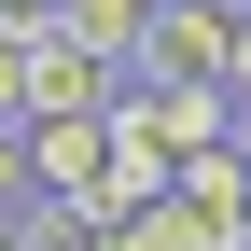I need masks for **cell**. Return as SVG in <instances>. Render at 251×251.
Masks as SVG:
<instances>
[{
  "label": "cell",
  "instance_id": "1",
  "mask_svg": "<svg viewBox=\"0 0 251 251\" xmlns=\"http://www.w3.org/2000/svg\"><path fill=\"white\" fill-rule=\"evenodd\" d=\"M140 70L153 84H237V0H153Z\"/></svg>",
  "mask_w": 251,
  "mask_h": 251
},
{
  "label": "cell",
  "instance_id": "2",
  "mask_svg": "<svg viewBox=\"0 0 251 251\" xmlns=\"http://www.w3.org/2000/svg\"><path fill=\"white\" fill-rule=\"evenodd\" d=\"M126 84H140V70L98 56L84 28H28V126H42V112H112Z\"/></svg>",
  "mask_w": 251,
  "mask_h": 251
},
{
  "label": "cell",
  "instance_id": "3",
  "mask_svg": "<svg viewBox=\"0 0 251 251\" xmlns=\"http://www.w3.org/2000/svg\"><path fill=\"white\" fill-rule=\"evenodd\" d=\"M168 196L196 209V237H209V251H251V153H237V140L181 153V181H168Z\"/></svg>",
  "mask_w": 251,
  "mask_h": 251
},
{
  "label": "cell",
  "instance_id": "4",
  "mask_svg": "<svg viewBox=\"0 0 251 251\" xmlns=\"http://www.w3.org/2000/svg\"><path fill=\"white\" fill-rule=\"evenodd\" d=\"M140 112L168 126L181 153H209V140H237V84H153V70H140Z\"/></svg>",
  "mask_w": 251,
  "mask_h": 251
},
{
  "label": "cell",
  "instance_id": "5",
  "mask_svg": "<svg viewBox=\"0 0 251 251\" xmlns=\"http://www.w3.org/2000/svg\"><path fill=\"white\" fill-rule=\"evenodd\" d=\"M0 224H14L28 251H84V237H98V196H56V181H28V196L0 209Z\"/></svg>",
  "mask_w": 251,
  "mask_h": 251
},
{
  "label": "cell",
  "instance_id": "6",
  "mask_svg": "<svg viewBox=\"0 0 251 251\" xmlns=\"http://www.w3.org/2000/svg\"><path fill=\"white\" fill-rule=\"evenodd\" d=\"M28 196V112H0V209Z\"/></svg>",
  "mask_w": 251,
  "mask_h": 251
},
{
  "label": "cell",
  "instance_id": "7",
  "mask_svg": "<svg viewBox=\"0 0 251 251\" xmlns=\"http://www.w3.org/2000/svg\"><path fill=\"white\" fill-rule=\"evenodd\" d=\"M0 112H28V28H0Z\"/></svg>",
  "mask_w": 251,
  "mask_h": 251
},
{
  "label": "cell",
  "instance_id": "8",
  "mask_svg": "<svg viewBox=\"0 0 251 251\" xmlns=\"http://www.w3.org/2000/svg\"><path fill=\"white\" fill-rule=\"evenodd\" d=\"M237 98H251V14H237Z\"/></svg>",
  "mask_w": 251,
  "mask_h": 251
},
{
  "label": "cell",
  "instance_id": "9",
  "mask_svg": "<svg viewBox=\"0 0 251 251\" xmlns=\"http://www.w3.org/2000/svg\"><path fill=\"white\" fill-rule=\"evenodd\" d=\"M237 153H251V98H237Z\"/></svg>",
  "mask_w": 251,
  "mask_h": 251
},
{
  "label": "cell",
  "instance_id": "10",
  "mask_svg": "<svg viewBox=\"0 0 251 251\" xmlns=\"http://www.w3.org/2000/svg\"><path fill=\"white\" fill-rule=\"evenodd\" d=\"M0 251H28V237H14V224H0Z\"/></svg>",
  "mask_w": 251,
  "mask_h": 251
},
{
  "label": "cell",
  "instance_id": "11",
  "mask_svg": "<svg viewBox=\"0 0 251 251\" xmlns=\"http://www.w3.org/2000/svg\"><path fill=\"white\" fill-rule=\"evenodd\" d=\"M237 14H251V0H237Z\"/></svg>",
  "mask_w": 251,
  "mask_h": 251
}]
</instances>
